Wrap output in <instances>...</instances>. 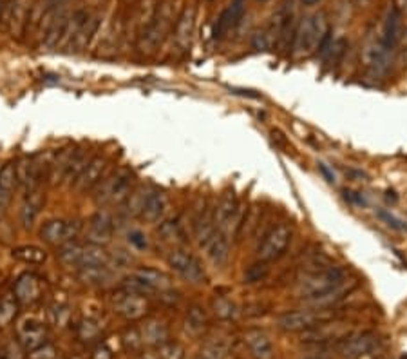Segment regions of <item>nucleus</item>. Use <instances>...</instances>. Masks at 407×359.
I'll return each instance as SVG.
<instances>
[{"instance_id":"f257e3e1","label":"nucleus","mask_w":407,"mask_h":359,"mask_svg":"<svg viewBox=\"0 0 407 359\" xmlns=\"http://www.w3.org/2000/svg\"><path fill=\"white\" fill-rule=\"evenodd\" d=\"M301 294L310 303L330 307L346 294V272L340 267H319L308 272L301 282Z\"/></svg>"},{"instance_id":"f03ea898","label":"nucleus","mask_w":407,"mask_h":359,"mask_svg":"<svg viewBox=\"0 0 407 359\" xmlns=\"http://www.w3.org/2000/svg\"><path fill=\"white\" fill-rule=\"evenodd\" d=\"M328 33H330V22L324 11L308 15L293 35V55L297 59H304L321 51L322 44L330 39Z\"/></svg>"},{"instance_id":"7ed1b4c3","label":"nucleus","mask_w":407,"mask_h":359,"mask_svg":"<svg viewBox=\"0 0 407 359\" xmlns=\"http://www.w3.org/2000/svg\"><path fill=\"white\" fill-rule=\"evenodd\" d=\"M174 0H161L150 24L136 39V49L141 57L156 53L168 37V31L174 28Z\"/></svg>"},{"instance_id":"20e7f679","label":"nucleus","mask_w":407,"mask_h":359,"mask_svg":"<svg viewBox=\"0 0 407 359\" xmlns=\"http://www.w3.org/2000/svg\"><path fill=\"white\" fill-rule=\"evenodd\" d=\"M135 173L127 167L110 171L95 187V202L98 205H121L132 193Z\"/></svg>"},{"instance_id":"39448f33","label":"nucleus","mask_w":407,"mask_h":359,"mask_svg":"<svg viewBox=\"0 0 407 359\" xmlns=\"http://www.w3.org/2000/svg\"><path fill=\"white\" fill-rule=\"evenodd\" d=\"M68 267H77L78 271L86 267H96V265H109L110 256L103 245H95V243H66L60 247L58 253Z\"/></svg>"},{"instance_id":"423d86ee","label":"nucleus","mask_w":407,"mask_h":359,"mask_svg":"<svg viewBox=\"0 0 407 359\" xmlns=\"http://www.w3.org/2000/svg\"><path fill=\"white\" fill-rule=\"evenodd\" d=\"M125 289L138 292L141 296L152 294V292H168L172 289V278L158 271V269L139 267L125 280Z\"/></svg>"},{"instance_id":"0eeeda50","label":"nucleus","mask_w":407,"mask_h":359,"mask_svg":"<svg viewBox=\"0 0 407 359\" xmlns=\"http://www.w3.org/2000/svg\"><path fill=\"white\" fill-rule=\"evenodd\" d=\"M293 229L288 224H277L264 234L263 240L257 245V260L259 262H275L284 256L288 245L292 243Z\"/></svg>"},{"instance_id":"6e6552de","label":"nucleus","mask_w":407,"mask_h":359,"mask_svg":"<svg viewBox=\"0 0 407 359\" xmlns=\"http://www.w3.org/2000/svg\"><path fill=\"white\" fill-rule=\"evenodd\" d=\"M330 320H333V314L330 312L306 309V311H293L283 314L277 320V327L284 332H308Z\"/></svg>"},{"instance_id":"1a4fd4ad","label":"nucleus","mask_w":407,"mask_h":359,"mask_svg":"<svg viewBox=\"0 0 407 359\" xmlns=\"http://www.w3.org/2000/svg\"><path fill=\"white\" fill-rule=\"evenodd\" d=\"M167 263L168 267L172 269L176 274H179L185 282L194 283V285L205 283L206 276L203 265L196 256H192L185 249H172L167 256Z\"/></svg>"},{"instance_id":"9d476101","label":"nucleus","mask_w":407,"mask_h":359,"mask_svg":"<svg viewBox=\"0 0 407 359\" xmlns=\"http://www.w3.org/2000/svg\"><path fill=\"white\" fill-rule=\"evenodd\" d=\"M393 53L389 48L384 46V42L379 39H369L362 49V64L369 73L375 77H384L391 69L393 64Z\"/></svg>"},{"instance_id":"9b49d317","label":"nucleus","mask_w":407,"mask_h":359,"mask_svg":"<svg viewBox=\"0 0 407 359\" xmlns=\"http://www.w3.org/2000/svg\"><path fill=\"white\" fill-rule=\"evenodd\" d=\"M81 233V224L77 220H49L40 229V238L53 247H62L75 242Z\"/></svg>"},{"instance_id":"f8f14e48","label":"nucleus","mask_w":407,"mask_h":359,"mask_svg":"<svg viewBox=\"0 0 407 359\" xmlns=\"http://www.w3.org/2000/svg\"><path fill=\"white\" fill-rule=\"evenodd\" d=\"M379 347V336L375 332H355L340 340L337 352L342 359H360L371 354Z\"/></svg>"},{"instance_id":"ddd939ff","label":"nucleus","mask_w":407,"mask_h":359,"mask_svg":"<svg viewBox=\"0 0 407 359\" xmlns=\"http://www.w3.org/2000/svg\"><path fill=\"white\" fill-rule=\"evenodd\" d=\"M112 309L116 314H120L125 320L136 321L141 320L149 312V301L138 292H132L123 287V291H120L112 298Z\"/></svg>"},{"instance_id":"4468645a","label":"nucleus","mask_w":407,"mask_h":359,"mask_svg":"<svg viewBox=\"0 0 407 359\" xmlns=\"http://www.w3.org/2000/svg\"><path fill=\"white\" fill-rule=\"evenodd\" d=\"M194 30H196V8L187 6L177 15L172 28V49L177 55H185L190 49Z\"/></svg>"},{"instance_id":"2eb2a0df","label":"nucleus","mask_w":407,"mask_h":359,"mask_svg":"<svg viewBox=\"0 0 407 359\" xmlns=\"http://www.w3.org/2000/svg\"><path fill=\"white\" fill-rule=\"evenodd\" d=\"M241 218V205L239 200L235 198L234 193H226L216 205V227L221 233H230L232 227L235 229V236L239 233V227L243 224Z\"/></svg>"},{"instance_id":"dca6fc26","label":"nucleus","mask_w":407,"mask_h":359,"mask_svg":"<svg viewBox=\"0 0 407 359\" xmlns=\"http://www.w3.org/2000/svg\"><path fill=\"white\" fill-rule=\"evenodd\" d=\"M13 296L22 305H31L34 301H39L42 296V280L33 272H24L14 282Z\"/></svg>"},{"instance_id":"f3484780","label":"nucleus","mask_w":407,"mask_h":359,"mask_svg":"<svg viewBox=\"0 0 407 359\" xmlns=\"http://www.w3.org/2000/svg\"><path fill=\"white\" fill-rule=\"evenodd\" d=\"M107 169H109V162H107L106 156H92L91 160L87 162L86 169L81 171V175L77 178L75 185L83 193L95 189L96 185L103 180V176L109 173Z\"/></svg>"},{"instance_id":"a211bd4d","label":"nucleus","mask_w":407,"mask_h":359,"mask_svg":"<svg viewBox=\"0 0 407 359\" xmlns=\"http://www.w3.org/2000/svg\"><path fill=\"white\" fill-rule=\"evenodd\" d=\"M115 234V222L109 214L98 213L95 214L89 224H87V242L95 245H106L112 240Z\"/></svg>"},{"instance_id":"6ab92c4d","label":"nucleus","mask_w":407,"mask_h":359,"mask_svg":"<svg viewBox=\"0 0 407 359\" xmlns=\"http://www.w3.org/2000/svg\"><path fill=\"white\" fill-rule=\"evenodd\" d=\"M158 0H138L132 8H130L129 17V28L138 39L139 35L143 33L145 28L150 24V20L154 19V13L158 10Z\"/></svg>"},{"instance_id":"aec40b11","label":"nucleus","mask_w":407,"mask_h":359,"mask_svg":"<svg viewBox=\"0 0 407 359\" xmlns=\"http://www.w3.org/2000/svg\"><path fill=\"white\" fill-rule=\"evenodd\" d=\"M98 30H100V15L98 13H91V15L83 20V24L78 28L77 33L72 35L66 49H69L71 53H80V51L87 49V46L91 44V40L95 39Z\"/></svg>"},{"instance_id":"412c9836","label":"nucleus","mask_w":407,"mask_h":359,"mask_svg":"<svg viewBox=\"0 0 407 359\" xmlns=\"http://www.w3.org/2000/svg\"><path fill=\"white\" fill-rule=\"evenodd\" d=\"M243 341L254 359H273V345L266 332L259 329H250L244 332Z\"/></svg>"},{"instance_id":"4be33fe9","label":"nucleus","mask_w":407,"mask_h":359,"mask_svg":"<svg viewBox=\"0 0 407 359\" xmlns=\"http://www.w3.org/2000/svg\"><path fill=\"white\" fill-rule=\"evenodd\" d=\"M168 209V198L163 191H154L150 189V193L147 195V200H145L143 209H141V214L139 218L147 222V224H158L161 222L165 213Z\"/></svg>"},{"instance_id":"5701e85b","label":"nucleus","mask_w":407,"mask_h":359,"mask_svg":"<svg viewBox=\"0 0 407 359\" xmlns=\"http://www.w3.org/2000/svg\"><path fill=\"white\" fill-rule=\"evenodd\" d=\"M46 338H48V332H46V327H43L40 321L26 320L19 325L20 345H22L24 349H28L29 352L42 347V345L46 343Z\"/></svg>"},{"instance_id":"b1692460","label":"nucleus","mask_w":407,"mask_h":359,"mask_svg":"<svg viewBox=\"0 0 407 359\" xmlns=\"http://www.w3.org/2000/svg\"><path fill=\"white\" fill-rule=\"evenodd\" d=\"M139 336L141 347H159L161 343L168 341L167 325L159 320H147L143 325L136 327Z\"/></svg>"},{"instance_id":"393cba45","label":"nucleus","mask_w":407,"mask_h":359,"mask_svg":"<svg viewBox=\"0 0 407 359\" xmlns=\"http://www.w3.org/2000/svg\"><path fill=\"white\" fill-rule=\"evenodd\" d=\"M400 39H402V15H400V11H398L397 8H391V10L388 11L386 19H384L380 40H382L386 48L395 51V48L398 46Z\"/></svg>"},{"instance_id":"a878e982","label":"nucleus","mask_w":407,"mask_h":359,"mask_svg":"<svg viewBox=\"0 0 407 359\" xmlns=\"http://www.w3.org/2000/svg\"><path fill=\"white\" fill-rule=\"evenodd\" d=\"M42 205H43L42 185H39V187H31V189H26L24 204H22V209H20V218H22L24 227H31V225L34 224V220L39 218Z\"/></svg>"},{"instance_id":"bb28decb","label":"nucleus","mask_w":407,"mask_h":359,"mask_svg":"<svg viewBox=\"0 0 407 359\" xmlns=\"http://www.w3.org/2000/svg\"><path fill=\"white\" fill-rule=\"evenodd\" d=\"M205 251L208 260L216 267H225L226 263H228V258H230V240H228V234L217 231L216 236L205 247Z\"/></svg>"},{"instance_id":"cd10ccee","label":"nucleus","mask_w":407,"mask_h":359,"mask_svg":"<svg viewBox=\"0 0 407 359\" xmlns=\"http://www.w3.org/2000/svg\"><path fill=\"white\" fill-rule=\"evenodd\" d=\"M159 238L168 245H172L174 249H183V245H187L188 238L183 225L177 220H165L158 227Z\"/></svg>"},{"instance_id":"c85d7f7f","label":"nucleus","mask_w":407,"mask_h":359,"mask_svg":"<svg viewBox=\"0 0 407 359\" xmlns=\"http://www.w3.org/2000/svg\"><path fill=\"white\" fill-rule=\"evenodd\" d=\"M17 184L19 180H17L14 165H4V169L0 171V216L10 207Z\"/></svg>"},{"instance_id":"c756f323","label":"nucleus","mask_w":407,"mask_h":359,"mask_svg":"<svg viewBox=\"0 0 407 359\" xmlns=\"http://www.w3.org/2000/svg\"><path fill=\"white\" fill-rule=\"evenodd\" d=\"M89 160H91V158H87L83 151L71 153L68 158H63L62 160V178L68 180V182H77V178L81 175V171L86 169V165Z\"/></svg>"},{"instance_id":"7c9ffc66","label":"nucleus","mask_w":407,"mask_h":359,"mask_svg":"<svg viewBox=\"0 0 407 359\" xmlns=\"http://www.w3.org/2000/svg\"><path fill=\"white\" fill-rule=\"evenodd\" d=\"M206 329H208L206 312L203 311L201 307H190L187 311V316H185V330H187L190 336L197 338V336H201Z\"/></svg>"},{"instance_id":"2f4dec72","label":"nucleus","mask_w":407,"mask_h":359,"mask_svg":"<svg viewBox=\"0 0 407 359\" xmlns=\"http://www.w3.org/2000/svg\"><path fill=\"white\" fill-rule=\"evenodd\" d=\"M78 274H80L81 282L87 283V285H95V287L106 285V283L110 282V278H112V274H110L107 265H96V267L80 269Z\"/></svg>"},{"instance_id":"473e14b6","label":"nucleus","mask_w":407,"mask_h":359,"mask_svg":"<svg viewBox=\"0 0 407 359\" xmlns=\"http://www.w3.org/2000/svg\"><path fill=\"white\" fill-rule=\"evenodd\" d=\"M150 193V189H147V187H136V189H132V193H130L127 198H125V202L121 205H123L125 209L123 213L127 214V216H139L141 214V209H143V204L145 200H147V195Z\"/></svg>"},{"instance_id":"72a5a7b5","label":"nucleus","mask_w":407,"mask_h":359,"mask_svg":"<svg viewBox=\"0 0 407 359\" xmlns=\"http://www.w3.org/2000/svg\"><path fill=\"white\" fill-rule=\"evenodd\" d=\"M13 256L17 260L24 263H33V265H39V263L46 262V253H43L40 247H34V245H22V247L13 249Z\"/></svg>"},{"instance_id":"f704fd0d","label":"nucleus","mask_w":407,"mask_h":359,"mask_svg":"<svg viewBox=\"0 0 407 359\" xmlns=\"http://www.w3.org/2000/svg\"><path fill=\"white\" fill-rule=\"evenodd\" d=\"M185 358V350L179 343L172 341H165L159 347H154V354L150 359H183Z\"/></svg>"},{"instance_id":"c9c22d12","label":"nucleus","mask_w":407,"mask_h":359,"mask_svg":"<svg viewBox=\"0 0 407 359\" xmlns=\"http://www.w3.org/2000/svg\"><path fill=\"white\" fill-rule=\"evenodd\" d=\"M212 309H214L217 318H221V320L225 321L234 320L235 316H237V307H235V303L225 296H217L216 300L212 301Z\"/></svg>"},{"instance_id":"e433bc0d","label":"nucleus","mask_w":407,"mask_h":359,"mask_svg":"<svg viewBox=\"0 0 407 359\" xmlns=\"http://www.w3.org/2000/svg\"><path fill=\"white\" fill-rule=\"evenodd\" d=\"M19 312V301L14 296H4L0 300V327L11 325V321L17 318Z\"/></svg>"},{"instance_id":"4c0bfd02","label":"nucleus","mask_w":407,"mask_h":359,"mask_svg":"<svg viewBox=\"0 0 407 359\" xmlns=\"http://www.w3.org/2000/svg\"><path fill=\"white\" fill-rule=\"evenodd\" d=\"M234 20H232V15H230V10L226 8L223 13L219 15V19H217L216 26H214V31H212V39L214 40H223L226 37V35L230 33L232 30H234Z\"/></svg>"},{"instance_id":"58836bf2","label":"nucleus","mask_w":407,"mask_h":359,"mask_svg":"<svg viewBox=\"0 0 407 359\" xmlns=\"http://www.w3.org/2000/svg\"><path fill=\"white\" fill-rule=\"evenodd\" d=\"M101 334V327L96 320H83L78 325V338L81 341H95Z\"/></svg>"},{"instance_id":"ea45409f","label":"nucleus","mask_w":407,"mask_h":359,"mask_svg":"<svg viewBox=\"0 0 407 359\" xmlns=\"http://www.w3.org/2000/svg\"><path fill=\"white\" fill-rule=\"evenodd\" d=\"M268 276V263L266 262H259L254 263V265H250L244 272V283H257L263 282L264 278Z\"/></svg>"},{"instance_id":"a19ab883","label":"nucleus","mask_w":407,"mask_h":359,"mask_svg":"<svg viewBox=\"0 0 407 359\" xmlns=\"http://www.w3.org/2000/svg\"><path fill=\"white\" fill-rule=\"evenodd\" d=\"M377 216H379V220H382L388 227L395 229V231H400V233H407V222H404L402 218L395 216L393 213H389V211L386 209H379L377 211Z\"/></svg>"},{"instance_id":"79ce46f5","label":"nucleus","mask_w":407,"mask_h":359,"mask_svg":"<svg viewBox=\"0 0 407 359\" xmlns=\"http://www.w3.org/2000/svg\"><path fill=\"white\" fill-rule=\"evenodd\" d=\"M49 314H51V321H53L54 325H66L69 321V318H71V311H69L68 305H54L51 307V311H49Z\"/></svg>"},{"instance_id":"37998d69","label":"nucleus","mask_w":407,"mask_h":359,"mask_svg":"<svg viewBox=\"0 0 407 359\" xmlns=\"http://www.w3.org/2000/svg\"><path fill=\"white\" fill-rule=\"evenodd\" d=\"M57 358V350H54L53 345L43 343L42 347L34 349L29 352V359H54Z\"/></svg>"},{"instance_id":"c03bdc74","label":"nucleus","mask_w":407,"mask_h":359,"mask_svg":"<svg viewBox=\"0 0 407 359\" xmlns=\"http://www.w3.org/2000/svg\"><path fill=\"white\" fill-rule=\"evenodd\" d=\"M127 240H129L130 247L138 249V251H145V249H149V240H147V236H145L141 231H130L129 236H127Z\"/></svg>"},{"instance_id":"a18cd8bd","label":"nucleus","mask_w":407,"mask_h":359,"mask_svg":"<svg viewBox=\"0 0 407 359\" xmlns=\"http://www.w3.org/2000/svg\"><path fill=\"white\" fill-rule=\"evenodd\" d=\"M344 198L353 205H366V198L357 191H344Z\"/></svg>"},{"instance_id":"49530a36","label":"nucleus","mask_w":407,"mask_h":359,"mask_svg":"<svg viewBox=\"0 0 407 359\" xmlns=\"http://www.w3.org/2000/svg\"><path fill=\"white\" fill-rule=\"evenodd\" d=\"M95 359H112V354L107 347H98L95 350Z\"/></svg>"},{"instance_id":"de8ad7c7","label":"nucleus","mask_w":407,"mask_h":359,"mask_svg":"<svg viewBox=\"0 0 407 359\" xmlns=\"http://www.w3.org/2000/svg\"><path fill=\"white\" fill-rule=\"evenodd\" d=\"M319 169H321V173L326 176V180H328L330 184H333V182H335V175H333V171L328 169V165L321 164V165H319Z\"/></svg>"},{"instance_id":"09e8293b","label":"nucleus","mask_w":407,"mask_h":359,"mask_svg":"<svg viewBox=\"0 0 407 359\" xmlns=\"http://www.w3.org/2000/svg\"><path fill=\"white\" fill-rule=\"evenodd\" d=\"M353 4L357 8H369V6L373 4V0H353Z\"/></svg>"},{"instance_id":"8fccbe9b","label":"nucleus","mask_w":407,"mask_h":359,"mask_svg":"<svg viewBox=\"0 0 407 359\" xmlns=\"http://www.w3.org/2000/svg\"><path fill=\"white\" fill-rule=\"evenodd\" d=\"M92 8H103L107 4V0H89Z\"/></svg>"},{"instance_id":"3c124183","label":"nucleus","mask_w":407,"mask_h":359,"mask_svg":"<svg viewBox=\"0 0 407 359\" xmlns=\"http://www.w3.org/2000/svg\"><path fill=\"white\" fill-rule=\"evenodd\" d=\"M136 2H138V0H120V4L123 6V8H132Z\"/></svg>"},{"instance_id":"603ef678","label":"nucleus","mask_w":407,"mask_h":359,"mask_svg":"<svg viewBox=\"0 0 407 359\" xmlns=\"http://www.w3.org/2000/svg\"><path fill=\"white\" fill-rule=\"evenodd\" d=\"M319 0H302V4L304 6H315Z\"/></svg>"},{"instance_id":"864d4df0","label":"nucleus","mask_w":407,"mask_h":359,"mask_svg":"<svg viewBox=\"0 0 407 359\" xmlns=\"http://www.w3.org/2000/svg\"><path fill=\"white\" fill-rule=\"evenodd\" d=\"M306 359H328L326 356H312V358H306Z\"/></svg>"},{"instance_id":"5fc2aeb1","label":"nucleus","mask_w":407,"mask_h":359,"mask_svg":"<svg viewBox=\"0 0 407 359\" xmlns=\"http://www.w3.org/2000/svg\"><path fill=\"white\" fill-rule=\"evenodd\" d=\"M8 2H10V0H0V4H8Z\"/></svg>"},{"instance_id":"6e6d98bb","label":"nucleus","mask_w":407,"mask_h":359,"mask_svg":"<svg viewBox=\"0 0 407 359\" xmlns=\"http://www.w3.org/2000/svg\"><path fill=\"white\" fill-rule=\"evenodd\" d=\"M197 359H205V358H201V356H199V358H197Z\"/></svg>"},{"instance_id":"4d7b16f0","label":"nucleus","mask_w":407,"mask_h":359,"mask_svg":"<svg viewBox=\"0 0 407 359\" xmlns=\"http://www.w3.org/2000/svg\"><path fill=\"white\" fill-rule=\"evenodd\" d=\"M263 2H264V0H263Z\"/></svg>"}]
</instances>
